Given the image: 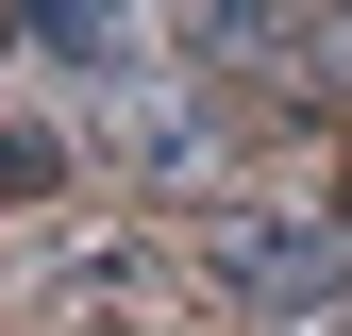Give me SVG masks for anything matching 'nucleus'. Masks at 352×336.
I'll list each match as a JSON object with an SVG mask.
<instances>
[{"mask_svg": "<svg viewBox=\"0 0 352 336\" xmlns=\"http://www.w3.org/2000/svg\"><path fill=\"white\" fill-rule=\"evenodd\" d=\"M185 269L218 286V303H252V319H336L352 303V219L336 202H201V235H185Z\"/></svg>", "mask_w": 352, "mask_h": 336, "instance_id": "obj_1", "label": "nucleus"}, {"mask_svg": "<svg viewBox=\"0 0 352 336\" xmlns=\"http://www.w3.org/2000/svg\"><path fill=\"white\" fill-rule=\"evenodd\" d=\"M185 252H168V235H135V219H84V235H51V252H34V336H185Z\"/></svg>", "mask_w": 352, "mask_h": 336, "instance_id": "obj_2", "label": "nucleus"}, {"mask_svg": "<svg viewBox=\"0 0 352 336\" xmlns=\"http://www.w3.org/2000/svg\"><path fill=\"white\" fill-rule=\"evenodd\" d=\"M336 219H352V168H336Z\"/></svg>", "mask_w": 352, "mask_h": 336, "instance_id": "obj_5", "label": "nucleus"}, {"mask_svg": "<svg viewBox=\"0 0 352 336\" xmlns=\"http://www.w3.org/2000/svg\"><path fill=\"white\" fill-rule=\"evenodd\" d=\"M302 336H352V303H336V319H302Z\"/></svg>", "mask_w": 352, "mask_h": 336, "instance_id": "obj_4", "label": "nucleus"}, {"mask_svg": "<svg viewBox=\"0 0 352 336\" xmlns=\"http://www.w3.org/2000/svg\"><path fill=\"white\" fill-rule=\"evenodd\" d=\"M269 84H285V101H319V118H352V0H302Z\"/></svg>", "mask_w": 352, "mask_h": 336, "instance_id": "obj_3", "label": "nucleus"}]
</instances>
